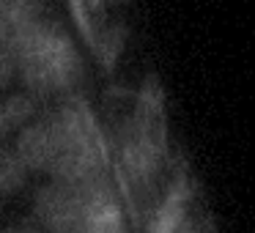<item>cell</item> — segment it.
Instances as JSON below:
<instances>
[{
	"label": "cell",
	"instance_id": "1",
	"mask_svg": "<svg viewBox=\"0 0 255 233\" xmlns=\"http://www.w3.org/2000/svg\"><path fill=\"white\" fill-rule=\"evenodd\" d=\"M36 220L50 233H77L83 222V192L69 184H47L33 200Z\"/></svg>",
	"mask_w": 255,
	"mask_h": 233
},
{
	"label": "cell",
	"instance_id": "2",
	"mask_svg": "<svg viewBox=\"0 0 255 233\" xmlns=\"http://www.w3.org/2000/svg\"><path fill=\"white\" fill-rule=\"evenodd\" d=\"M14 156L22 162L25 170H44L55 159V137H52L50 121H36L25 123L17 134Z\"/></svg>",
	"mask_w": 255,
	"mask_h": 233
},
{
	"label": "cell",
	"instance_id": "3",
	"mask_svg": "<svg viewBox=\"0 0 255 233\" xmlns=\"http://www.w3.org/2000/svg\"><path fill=\"white\" fill-rule=\"evenodd\" d=\"M189 203H192V184L187 176H176V181L167 187L162 203L151 217L148 233H176L189 217Z\"/></svg>",
	"mask_w": 255,
	"mask_h": 233
},
{
	"label": "cell",
	"instance_id": "4",
	"mask_svg": "<svg viewBox=\"0 0 255 233\" xmlns=\"http://www.w3.org/2000/svg\"><path fill=\"white\" fill-rule=\"evenodd\" d=\"M33 113H36L33 96H28V94L6 96L0 102V137H8V134L19 132L33 118Z\"/></svg>",
	"mask_w": 255,
	"mask_h": 233
},
{
	"label": "cell",
	"instance_id": "5",
	"mask_svg": "<svg viewBox=\"0 0 255 233\" xmlns=\"http://www.w3.org/2000/svg\"><path fill=\"white\" fill-rule=\"evenodd\" d=\"M28 170L22 167V162L14 156V151H8V156L0 162V198L3 195H14L25 187Z\"/></svg>",
	"mask_w": 255,
	"mask_h": 233
},
{
	"label": "cell",
	"instance_id": "6",
	"mask_svg": "<svg viewBox=\"0 0 255 233\" xmlns=\"http://www.w3.org/2000/svg\"><path fill=\"white\" fill-rule=\"evenodd\" d=\"M14 66H17V61L8 52H0V88H6L14 80Z\"/></svg>",
	"mask_w": 255,
	"mask_h": 233
},
{
	"label": "cell",
	"instance_id": "7",
	"mask_svg": "<svg viewBox=\"0 0 255 233\" xmlns=\"http://www.w3.org/2000/svg\"><path fill=\"white\" fill-rule=\"evenodd\" d=\"M0 233H41V228L39 225H30V222H19V225L0 228Z\"/></svg>",
	"mask_w": 255,
	"mask_h": 233
},
{
	"label": "cell",
	"instance_id": "8",
	"mask_svg": "<svg viewBox=\"0 0 255 233\" xmlns=\"http://www.w3.org/2000/svg\"><path fill=\"white\" fill-rule=\"evenodd\" d=\"M105 0H80V6L83 8H88V11H94V8H99Z\"/></svg>",
	"mask_w": 255,
	"mask_h": 233
},
{
	"label": "cell",
	"instance_id": "9",
	"mask_svg": "<svg viewBox=\"0 0 255 233\" xmlns=\"http://www.w3.org/2000/svg\"><path fill=\"white\" fill-rule=\"evenodd\" d=\"M6 156H8V148H6V145H3V143H0V162L6 159Z\"/></svg>",
	"mask_w": 255,
	"mask_h": 233
}]
</instances>
